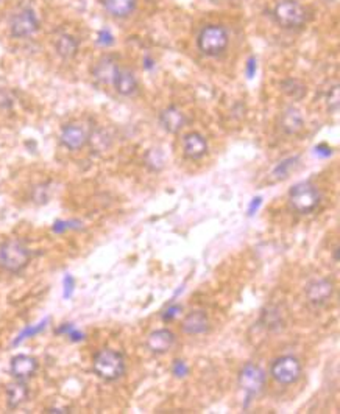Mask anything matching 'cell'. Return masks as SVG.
<instances>
[{"instance_id": "obj_1", "label": "cell", "mask_w": 340, "mask_h": 414, "mask_svg": "<svg viewBox=\"0 0 340 414\" xmlns=\"http://www.w3.org/2000/svg\"><path fill=\"white\" fill-rule=\"evenodd\" d=\"M92 369L105 382H114L125 374V358L120 352L102 349L92 361Z\"/></svg>"}, {"instance_id": "obj_2", "label": "cell", "mask_w": 340, "mask_h": 414, "mask_svg": "<svg viewBox=\"0 0 340 414\" xmlns=\"http://www.w3.org/2000/svg\"><path fill=\"white\" fill-rule=\"evenodd\" d=\"M32 258V252L21 240H8L0 246V268L8 273H21Z\"/></svg>"}, {"instance_id": "obj_3", "label": "cell", "mask_w": 340, "mask_h": 414, "mask_svg": "<svg viewBox=\"0 0 340 414\" xmlns=\"http://www.w3.org/2000/svg\"><path fill=\"white\" fill-rule=\"evenodd\" d=\"M320 191L311 182H300L289 191L290 207L298 214H311L320 204Z\"/></svg>"}, {"instance_id": "obj_4", "label": "cell", "mask_w": 340, "mask_h": 414, "mask_svg": "<svg viewBox=\"0 0 340 414\" xmlns=\"http://www.w3.org/2000/svg\"><path fill=\"white\" fill-rule=\"evenodd\" d=\"M197 46H199L200 52L208 55V57H217L226 50L228 32L225 27L215 26V23L206 26L197 38Z\"/></svg>"}, {"instance_id": "obj_5", "label": "cell", "mask_w": 340, "mask_h": 414, "mask_svg": "<svg viewBox=\"0 0 340 414\" xmlns=\"http://www.w3.org/2000/svg\"><path fill=\"white\" fill-rule=\"evenodd\" d=\"M276 22L283 28H300L306 22V10L296 0H281L274 10Z\"/></svg>"}, {"instance_id": "obj_6", "label": "cell", "mask_w": 340, "mask_h": 414, "mask_svg": "<svg viewBox=\"0 0 340 414\" xmlns=\"http://www.w3.org/2000/svg\"><path fill=\"white\" fill-rule=\"evenodd\" d=\"M301 363L294 355H283L271 363L270 375L280 385H292L301 377Z\"/></svg>"}, {"instance_id": "obj_7", "label": "cell", "mask_w": 340, "mask_h": 414, "mask_svg": "<svg viewBox=\"0 0 340 414\" xmlns=\"http://www.w3.org/2000/svg\"><path fill=\"white\" fill-rule=\"evenodd\" d=\"M265 385V373L262 368H259L258 364L247 363L245 366L240 369L239 373V386L244 389L247 394V399H251L258 395L264 389Z\"/></svg>"}, {"instance_id": "obj_8", "label": "cell", "mask_w": 340, "mask_h": 414, "mask_svg": "<svg viewBox=\"0 0 340 414\" xmlns=\"http://www.w3.org/2000/svg\"><path fill=\"white\" fill-rule=\"evenodd\" d=\"M39 28V21L36 15L32 10H22L19 13L15 15L13 19H11V35L15 38H28V36L35 35Z\"/></svg>"}, {"instance_id": "obj_9", "label": "cell", "mask_w": 340, "mask_h": 414, "mask_svg": "<svg viewBox=\"0 0 340 414\" xmlns=\"http://www.w3.org/2000/svg\"><path fill=\"white\" fill-rule=\"evenodd\" d=\"M305 294L309 304L315 307L323 305L332 298L334 283L330 279H325V277H319V279H314L307 283Z\"/></svg>"}, {"instance_id": "obj_10", "label": "cell", "mask_w": 340, "mask_h": 414, "mask_svg": "<svg viewBox=\"0 0 340 414\" xmlns=\"http://www.w3.org/2000/svg\"><path fill=\"white\" fill-rule=\"evenodd\" d=\"M61 144H63L67 150L77 151L89 142V134L86 133V129L77 123H69L63 129H61Z\"/></svg>"}, {"instance_id": "obj_11", "label": "cell", "mask_w": 340, "mask_h": 414, "mask_svg": "<svg viewBox=\"0 0 340 414\" xmlns=\"http://www.w3.org/2000/svg\"><path fill=\"white\" fill-rule=\"evenodd\" d=\"M38 360L32 355H26V354H19L11 358L10 363V373L17 380H28L36 374L38 370Z\"/></svg>"}, {"instance_id": "obj_12", "label": "cell", "mask_w": 340, "mask_h": 414, "mask_svg": "<svg viewBox=\"0 0 340 414\" xmlns=\"http://www.w3.org/2000/svg\"><path fill=\"white\" fill-rule=\"evenodd\" d=\"M174 343H175V335L174 332L169 329H158L147 337V349L150 350L152 354H156V355L169 352Z\"/></svg>"}, {"instance_id": "obj_13", "label": "cell", "mask_w": 340, "mask_h": 414, "mask_svg": "<svg viewBox=\"0 0 340 414\" xmlns=\"http://www.w3.org/2000/svg\"><path fill=\"white\" fill-rule=\"evenodd\" d=\"M117 70H119V66H117V59L111 55H107L97 61V64L92 69V75L97 79L98 83L103 84H109L114 82V77Z\"/></svg>"}, {"instance_id": "obj_14", "label": "cell", "mask_w": 340, "mask_h": 414, "mask_svg": "<svg viewBox=\"0 0 340 414\" xmlns=\"http://www.w3.org/2000/svg\"><path fill=\"white\" fill-rule=\"evenodd\" d=\"M159 123L164 131L175 134L181 131L183 126L186 125V117L181 113V109H178L177 106H169L159 114Z\"/></svg>"}, {"instance_id": "obj_15", "label": "cell", "mask_w": 340, "mask_h": 414, "mask_svg": "<svg viewBox=\"0 0 340 414\" xmlns=\"http://www.w3.org/2000/svg\"><path fill=\"white\" fill-rule=\"evenodd\" d=\"M208 151V142L200 133H189L183 139V153L188 159H200Z\"/></svg>"}, {"instance_id": "obj_16", "label": "cell", "mask_w": 340, "mask_h": 414, "mask_svg": "<svg viewBox=\"0 0 340 414\" xmlns=\"http://www.w3.org/2000/svg\"><path fill=\"white\" fill-rule=\"evenodd\" d=\"M183 332L188 335H202L209 330V319L208 314L202 310L190 312L183 321Z\"/></svg>"}, {"instance_id": "obj_17", "label": "cell", "mask_w": 340, "mask_h": 414, "mask_svg": "<svg viewBox=\"0 0 340 414\" xmlns=\"http://www.w3.org/2000/svg\"><path fill=\"white\" fill-rule=\"evenodd\" d=\"M113 84H114V89L123 97L133 95L134 92L138 91V82H136V77L133 75V72H129L128 69H120V67L116 73Z\"/></svg>"}, {"instance_id": "obj_18", "label": "cell", "mask_w": 340, "mask_h": 414, "mask_svg": "<svg viewBox=\"0 0 340 414\" xmlns=\"http://www.w3.org/2000/svg\"><path fill=\"white\" fill-rule=\"evenodd\" d=\"M27 399H28V386L24 383V380L11 383V385L7 386V404L10 410L19 408L24 402H27Z\"/></svg>"}, {"instance_id": "obj_19", "label": "cell", "mask_w": 340, "mask_h": 414, "mask_svg": "<svg viewBox=\"0 0 340 414\" xmlns=\"http://www.w3.org/2000/svg\"><path fill=\"white\" fill-rule=\"evenodd\" d=\"M55 50L63 59H72L78 53V41L72 35H60L55 41Z\"/></svg>"}, {"instance_id": "obj_20", "label": "cell", "mask_w": 340, "mask_h": 414, "mask_svg": "<svg viewBox=\"0 0 340 414\" xmlns=\"http://www.w3.org/2000/svg\"><path fill=\"white\" fill-rule=\"evenodd\" d=\"M303 123L305 120H303L300 111L292 106L284 111L281 115V128L286 134H296L303 128Z\"/></svg>"}, {"instance_id": "obj_21", "label": "cell", "mask_w": 340, "mask_h": 414, "mask_svg": "<svg viewBox=\"0 0 340 414\" xmlns=\"http://www.w3.org/2000/svg\"><path fill=\"white\" fill-rule=\"evenodd\" d=\"M105 8L114 17H127L136 10L138 0H103Z\"/></svg>"}, {"instance_id": "obj_22", "label": "cell", "mask_w": 340, "mask_h": 414, "mask_svg": "<svg viewBox=\"0 0 340 414\" xmlns=\"http://www.w3.org/2000/svg\"><path fill=\"white\" fill-rule=\"evenodd\" d=\"M283 91L286 92L289 97L295 98V100H300V98L306 94V88L300 82H296V79H287V82H284Z\"/></svg>"}, {"instance_id": "obj_23", "label": "cell", "mask_w": 340, "mask_h": 414, "mask_svg": "<svg viewBox=\"0 0 340 414\" xmlns=\"http://www.w3.org/2000/svg\"><path fill=\"white\" fill-rule=\"evenodd\" d=\"M145 164L154 171L161 170L164 167V153L158 150V148H153L145 154Z\"/></svg>"}, {"instance_id": "obj_24", "label": "cell", "mask_w": 340, "mask_h": 414, "mask_svg": "<svg viewBox=\"0 0 340 414\" xmlns=\"http://www.w3.org/2000/svg\"><path fill=\"white\" fill-rule=\"evenodd\" d=\"M296 160H298L296 158H289L286 160H283V162L278 164V167H276L275 171H274V175L276 178H280V179L287 178L290 170H294V165L296 164Z\"/></svg>"}, {"instance_id": "obj_25", "label": "cell", "mask_w": 340, "mask_h": 414, "mask_svg": "<svg viewBox=\"0 0 340 414\" xmlns=\"http://www.w3.org/2000/svg\"><path fill=\"white\" fill-rule=\"evenodd\" d=\"M328 109L332 111V113H336L339 109V86L336 84L334 88L330 91V94H328Z\"/></svg>"}, {"instance_id": "obj_26", "label": "cell", "mask_w": 340, "mask_h": 414, "mask_svg": "<svg viewBox=\"0 0 340 414\" xmlns=\"http://www.w3.org/2000/svg\"><path fill=\"white\" fill-rule=\"evenodd\" d=\"M172 373L175 374V377H184L189 373V368L183 360H175L174 368H172Z\"/></svg>"}, {"instance_id": "obj_27", "label": "cell", "mask_w": 340, "mask_h": 414, "mask_svg": "<svg viewBox=\"0 0 340 414\" xmlns=\"http://www.w3.org/2000/svg\"><path fill=\"white\" fill-rule=\"evenodd\" d=\"M180 313H181V307H180V305L169 307V308H167V310H165V313L163 314V319H164V321H172L174 318H177Z\"/></svg>"}, {"instance_id": "obj_28", "label": "cell", "mask_w": 340, "mask_h": 414, "mask_svg": "<svg viewBox=\"0 0 340 414\" xmlns=\"http://www.w3.org/2000/svg\"><path fill=\"white\" fill-rule=\"evenodd\" d=\"M113 36H111L108 32H100L98 33V42H100V44H105V46H109V44H113Z\"/></svg>"}, {"instance_id": "obj_29", "label": "cell", "mask_w": 340, "mask_h": 414, "mask_svg": "<svg viewBox=\"0 0 340 414\" xmlns=\"http://www.w3.org/2000/svg\"><path fill=\"white\" fill-rule=\"evenodd\" d=\"M64 285H66V288H64V296H66V298H69L71 293H72V288H73V279H72L71 276H66Z\"/></svg>"}, {"instance_id": "obj_30", "label": "cell", "mask_w": 340, "mask_h": 414, "mask_svg": "<svg viewBox=\"0 0 340 414\" xmlns=\"http://www.w3.org/2000/svg\"><path fill=\"white\" fill-rule=\"evenodd\" d=\"M261 203H262V200H261V198H259V196H258V198H255V200H253V201H251V204H250V209H249V215H253V214H255V212L258 211V207H259V206H261Z\"/></svg>"}, {"instance_id": "obj_31", "label": "cell", "mask_w": 340, "mask_h": 414, "mask_svg": "<svg viewBox=\"0 0 340 414\" xmlns=\"http://www.w3.org/2000/svg\"><path fill=\"white\" fill-rule=\"evenodd\" d=\"M256 72V59L251 58L249 61V69H247V73H249V78H253V75H255Z\"/></svg>"}, {"instance_id": "obj_32", "label": "cell", "mask_w": 340, "mask_h": 414, "mask_svg": "<svg viewBox=\"0 0 340 414\" xmlns=\"http://www.w3.org/2000/svg\"><path fill=\"white\" fill-rule=\"evenodd\" d=\"M334 258H336V262H339V248L334 250Z\"/></svg>"}, {"instance_id": "obj_33", "label": "cell", "mask_w": 340, "mask_h": 414, "mask_svg": "<svg viewBox=\"0 0 340 414\" xmlns=\"http://www.w3.org/2000/svg\"><path fill=\"white\" fill-rule=\"evenodd\" d=\"M0 2H2V0H0Z\"/></svg>"}]
</instances>
